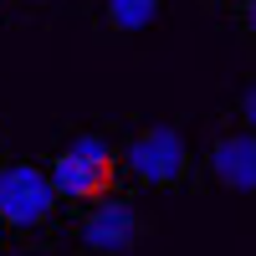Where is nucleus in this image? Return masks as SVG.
Instances as JSON below:
<instances>
[{"label": "nucleus", "instance_id": "nucleus-1", "mask_svg": "<svg viewBox=\"0 0 256 256\" xmlns=\"http://www.w3.org/2000/svg\"><path fill=\"white\" fill-rule=\"evenodd\" d=\"M46 180L56 190V200L98 205V200H108L113 184H118V148L102 134H77V138H67L56 148Z\"/></svg>", "mask_w": 256, "mask_h": 256}, {"label": "nucleus", "instance_id": "nucleus-2", "mask_svg": "<svg viewBox=\"0 0 256 256\" xmlns=\"http://www.w3.org/2000/svg\"><path fill=\"white\" fill-rule=\"evenodd\" d=\"M118 164H128V174L148 190H174L190 180V144L174 123H148L128 138Z\"/></svg>", "mask_w": 256, "mask_h": 256}, {"label": "nucleus", "instance_id": "nucleus-3", "mask_svg": "<svg viewBox=\"0 0 256 256\" xmlns=\"http://www.w3.org/2000/svg\"><path fill=\"white\" fill-rule=\"evenodd\" d=\"M52 210H56V190L41 164H26V159L0 164V226L36 230L52 220Z\"/></svg>", "mask_w": 256, "mask_h": 256}, {"label": "nucleus", "instance_id": "nucleus-4", "mask_svg": "<svg viewBox=\"0 0 256 256\" xmlns=\"http://www.w3.org/2000/svg\"><path fill=\"white\" fill-rule=\"evenodd\" d=\"M144 216H138V205L134 200H123V195H108V200H98L82 210V220H77V236L82 246H88L92 256H128L138 241H144Z\"/></svg>", "mask_w": 256, "mask_h": 256}, {"label": "nucleus", "instance_id": "nucleus-5", "mask_svg": "<svg viewBox=\"0 0 256 256\" xmlns=\"http://www.w3.org/2000/svg\"><path fill=\"white\" fill-rule=\"evenodd\" d=\"M205 169L230 195H256V134H246V128L220 134L205 154Z\"/></svg>", "mask_w": 256, "mask_h": 256}, {"label": "nucleus", "instance_id": "nucleus-6", "mask_svg": "<svg viewBox=\"0 0 256 256\" xmlns=\"http://www.w3.org/2000/svg\"><path fill=\"white\" fill-rule=\"evenodd\" d=\"M164 0H102V26L113 36H138L159 20Z\"/></svg>", "mask_w": 256, "mask_h": 256}, {"label": "nucleus", "instance_id": "nucleus-7", "mask_svg": "<svg viewBox=\"0 0 256 256\" xmlns=\"http://www.w3.org/2000/svg\"><path fill=\"white\" fill-rule=\"evenodd\" d=\"M236 113H241V123H246V134H256V82L241 92V102H236Z\"/></svg>", "mask_w": 256, "mask_h": 256}, {"label": "nucleus", "instance_id": "nucleus-8", "mask_svg": "<svg viewBox=\"0 0 256 256\" xmlns=\"http://www.w3.org/2000/svg\"><path fill=\"white\" fill-rule=\"evenodd\" d=\"M236 20H241V31L256 41V0H241V10H236Z\"/></svg>", "mask_w": 256, "mask_h": 256}, {"label": "nucleus", "instance_id": "nucleus-9", "mask_svg": "<svg viewBox=\"0 0 256 256\" xmlns=\"http://www.w3.org/2000/svg\"><path fill=\"white\" fill-rule=\"evenodd\" d=\"M26 6H41V0H26Z\"/></svg>", "mask_w": 256, "mask_h": 256}, {"label": "nucleus", "instance_id": "nucleus-10", "mask_svg": "<svg viewBox=\"0 0 256 256\" xmlns=\"http://www.w3.org/2000/svg\"><path fill=\"white\" fill-rule=\"evenodd\" d=\"M236 6H241V0H236Z\"/></svg>", "mask_w": 256, "mask_h": 256}]
</instances>
